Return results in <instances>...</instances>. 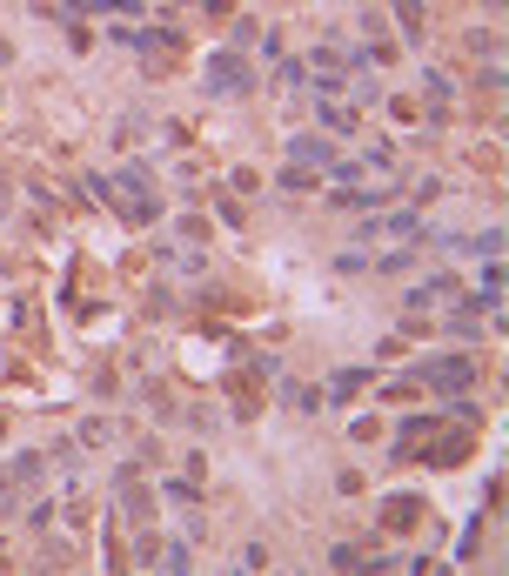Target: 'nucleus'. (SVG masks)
<instances>
[{
	"mask_svg": "<svg viewBox=\"0 0 509 576\" xmlns=\"http://www.w3.org/2000/svg\"><path fill=\"white\" fill-rule=\"evenodd\" d=\"M208 94H248V61L242 54H215V61H208Z\"/></svg>",
	"mask_w": 509,
	"mask_h": 576,
	"instance_id": "1",
	"label": "nucleus"
},
{
	"mask_svg": "<svg viewBox=\"0 0 509 576\" xmlns=\"http://www.w3.org/2000/svg\"><path fill=\"white\" fill-rule=\"evenodd\" d=\"M422 382H429V389H469V382H476V362H422Z\"/></svg>",
	"mask_w": 509,
	"mask_h": 576,
	"instance_id": "2",
	"label": "nucleus"
},
{
	"mask_svg": "<svg viewBox=\"0 0 509 576\" xmlns=\"http://www.w3.org/2000/svg\"><path fill=\"white\" fill-rule=\"evenodd\" d=\"M389 530H409L416 523V496H389V516H382Z\"/></svg>",
	"mask_w": 509,
	"mask_h": 576,
	"instance_id": "3",
	"label": "nucleus"
},
{
	"mask_svg": "<svg viewBox=\"0 0 509 576\" xmlns=\"http://www.w3.org/2000/svg\"><path fill=\"white\" fill-rule=\"evenodd\" d=\"M34 476H41V456H14L7 463V483H34Z\"/></svg>",
	"mask_w": 509,
	"mask_h": 576,
	"instance_id": "4",
	"label": "nucleus"
},
{
	"mask_svg": "<svg viewBox=\"0 0 509 576\" xmlns=\"http://www.w3.org/2000/svg\"><path fill=\"white\" fill-rule=\"evenodd\" d=\"M396 14H402V34L416 41V34H422V0H396Z\"/></svg>",
	"mask_w": 509,
	"mask_h": 576,
	"instance_id": "5",
	"label": "nucleus"
},
{
	"mask_svg": "<svg viewBox=\"0 0 509 576\" xmlns=\"http://www.w3.org/2000/svg\"><path fill=\"white\" fill-rule=\"evenodd\" d=\"M0 61H7V41H0Z\"/></svg>",
	"mask_w": 509,
	"mask_h": 576,
	"instance_id": "6",
	"label": "nucleus"
}]
</instances>
